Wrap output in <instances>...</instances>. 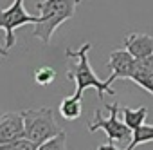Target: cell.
<instances>
[{
  "instance_id": "obj_1",
  "label": "cell",
  "mask_w": 153,
  "mask_h": 150,
  "mask_svg": "<svg viewBox=\"0 0 153 150\" xmlns=\"http://www.w3.org/2000/svg\"><path fill=\"white\" fill-rule=\"evenodd\" d=\"M90 49H92V44L87 42V44H83L79 49H76V51H72V49H67V51H65L67 58H76V60H78V62H76V63L67 70V78L76 83V92H74V96H76V98H83V92H85L87 89H90V87L97 91V94H99L101 100H103L105 94L115 96V91L112 89V83H110L108 80L103 82L101 78H97V74L92 70L90 62H88V51H90Z\"/></svg>"
},
{
  "instance_id": "obj_2",
  "label": "cell",
  "mask_w": 153,
  "mask_h": 150,
  "mask_svg": "<svg viewBox=\"0 0 153 150\" xmlns=\"http://www.w3.org/2000/svg\"><path fill=\"white\" fill-rule=\"evenodd\" d=\"M79 4L81 0H42V2H36V9L40 11L42 22L34 24L33 36L40 38L43 44H49L56 29L76 15Z\"/></svg>"
},
{
  "instance_id": "obj_3",
  "label": "cell",
  "mask_w": 153,
  "mask_h": 150,
  "mask_svg": "<svg viewBox=\"0 0 153 150\" xmlns=\"http://www.w3.org/2000/svg\"><path fill=\"white\" fill-rule=\"evenodd\" d=\"M22 118H24V127H25V136L34 141L38 146L45 141H49L51 137L58 136L61 130V127L58 125L56 118H54V110L51 107H43V109H24L20 110Z\"/></svg>"
},
{
  "instance_id": "obj_4",
  "label": "cell",
  "mask_w": 153,
  "mask_h": 150,
  "mask_svg": "<svg viewBox=\"0 0 153 150\" xmlns=\"http://www.w3.org/2000/svg\"><path fill=\"white\" fill-rule=\"evenodd\" d=\"M105 109L110 110L108 118H103L101 110L96 109L94 112V119L88 123V132H96V130H105L108 136V143H130L131 139V128L119 119V112H121V105L119 101L114 103H105Z\"/></svg>"
},
{
  "instance_id": "obj_5",
  "label": "cell",
  "mask_w": 153,
  "mask_h": 150,
  "mask_svg": "<svg viewBox=\"0 0 153 150\" xmlns=\"http://www.w3.org/2000/svg\"><path fill=\"white\" fill-rule=\"evenodd\" d=\"M24 2L25 0H15L7 9L0 11V29L6 31V47L7 49H11L16 44V38H15V29L16 27L42 22L40 15H29L25 11Z\"/></svg>"
},
{
  "instance_id": "obj_6",
  "label": "cell",
  "mask_w": 153,
  "mask_h": 150,
  "mask_svg": "<svg viewBox=\"0 0 153 150\" xmlns=\"http://www.w3.org/2000/svg\"><path fill=\"white\" fill-rule=\"evenodd\" d=\"M135 62H137V58L128 49L112 51L110 58H108V69H110L108 82L114 83L115 80H130L133 67H135Z\"/></svg>"
},
{
  "instance_id": "obj_7",
  "label": "cell",
  "mask_w": 153,
  "mask_h": 150,
  "mask_svg": "<svg viewBox=\"0 0 153 150\" xmlns=\"http://www.w3.org/2000/svg\"><path fill=\"white\" fill-rule=\"evenodd\" d=\"M25 136L22 112H6L0 116V145L11 143Z\"/></svg>"
},
{
  "instance_id": "obj_8",
  "label": "cell",
  "mask_w": 153,
  "mask_h": 150,
  "mask_svg": "<svg viewBox=\"0 0 153 150\" xmlns=\"http://www.w3.org/2000/svg\"><path fill=\"white\" fill-rule=\"evenodd\" d=\"M130 80L153 96V54L135 62Z\"/></svg>"
},
{
  "instance_id": "obj_9",
  "label": "cell",
  "mask_w": 153,
  "mask_h": 150,
  "mask_svg": "<svg viewBox=\"0 0 153 150\" xmlns=\"http://www.w3.org/2000/svg\"><path fill=\"white\" fill-rule=\"evenodd\" d=\"M124 49H128L137 60L153 54V36L146 33H128L124 36Z\"/></svg>"
},
{
  "instance_id": "obj_10",
  "label": "cell",
  "mask_w": 153,
  "mask_h": 150,
  "mask_svg": "<svg viewBox=\"0 0 153 150\" xmlns=\"http://www.w3.org/2000/svg\"><path fill=\"white\" fill-rule=\"evenodd\" d=\"M59 116L67 121H74L78 119L83 112V103H81V98H76V96H68V98H63L61 103H59V109H58Z\"/></svg>"
},
{
  "instance_id": "obj_11",
  "label": "cell",
  "mask_w": 153,
  "mask_h": 150,
  "mask_svg": "<svg viewBox=\"0 0 153 150\" xmlns=\"http://www.w3.org/2000/svg\"><path fill=\"white\" fill-rule=\"evenodd\" d=\"M121 114H123V121L131 128V132L144 125L146 118H148V109L146 107H139V109H130V107H121Z\"/></svg>"
},
{
  "instance_id": "obj_12",
  "label": "cell",
  "mask_w": 153,
  "mask_h": 150,
  "mask_svg": "<svg viewBox=\"0 0 153 150\" xmlns=\"http://www.w3.org/2000/svg\"><path fill=\"white\" fill-rule=\"evenodd\" d=\"M153 141V125H140L131 132V139L126 145V150H133L142 143Z\"/></svg>"
},
{
  "instance_id": "obj_13",
  "label": "cell",
  "mask_w": 153,
  "mask_h": 150,
  "mask_svg": "<svg viewBox=\"0 0 153 150\" xmlns=\"http://www.w3.org/2000/svg\"><path fill=\"white\" fill-rule=\"evenodd\" d=\"M0 150H38V145L34 141H31L27 136H24V137H18L11 143L0 145Z\"/></svg>"
},
{
  "instance_id": "obj_14",
  "label": "cell",
  "mask_w": 153,
  "mask_h": 150,
  "mask_svg": "<svg viewBox=\"0 0 153 150\" xmlns=\"http://www.w3.org/2000/svg\"><path fill=\"white\" fill-rule=\"evenodd\" d=\"M38 150H67V134L59 132L58 136H54L49 141L42 143L38 146Z\"/></svg>"
},
{
  "instance_id": "obj_15",
  "label": "cell",
  "mask_w": 153,
  "mask_h": 150,
  "mask_svg": "<svg viewBox=\"0 0 153 150\" xmlns=\"http://www.w3.org/2000/svg\"><path fill=\"white\" fill-rule=\"evenodd\" d=\"M54 78H56V70L49 65H43L38 70H34V82L38 85H49L54 82Z\"/></svg>"
},
{
  "instance_id": "obj_16",
  "label": "cell",
  "mask_w": 153,
  "mask_h": 150,
  "mask_svg": "<svg viewBox=\"0 0 153 150\" xmlns=\"http://www.w3.org/2000/svg\"><path fill=\"white\" fill-rule=\"evenodd\" d=\"M97 150H119L114 143H106V145H101V146H97ZM126 150V148H124Z\"/></svg>"
},
{
  "instance_id": "obj_17",
  "label": "cell",
  "mask_w": 153,
  "mask_h": 150,
  "mask_svg": "<svg viewBox=\"0 0 153 150\" xmlns=\"http://www.w3.org/2000/svg\"><path fill=\"white\" fill-rule=\"evenodd\" d=\"M0 56H2V58H7V56H9L7 47H2V45H0Z\"/></svg>"
}]
</instances>
